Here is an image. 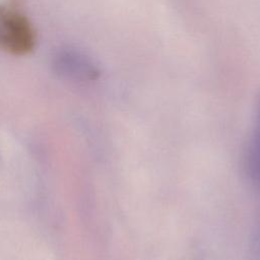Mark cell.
Returning a JSON list of instances; mask_svg holds the SVG:
<instances>
[{"mask_svg": "<svg viewBox=\"0 0 260 260\" xmlns=\"http://www.w3.org/2000/svg\"><path fill=\"white\" fill-rule=\"evenodd\" d=\"M36 44V32L26 16L15 8L0 4V50L26 55Z\"/></svg>", "mask_w": 260, "mask_h": 260, "instance_id": "1", "label": "cell"}, {"mask_svg": "<svg viewBox=\"0 0 260 260\" xmlns=\"http://www.w3.org/2000/svg\"><path fill=\"white\" fill-rule=\"evenodd\" d=\"M53 66L61 76L76 81L93 80L99 74L93 61L82 52L74 49L59 51L54 57Z\"/></svg>", "mask_w": 260, "mask_h": 260, "instance_id": "2", "label": "cell"}, {"mask_svg": "<svg viewBox=\"0 0 260 260\" xmlns=\"http://www.w3.org/2000/svg\"><path fill=\"white\" fill-rule=\"evenodd\" d=\"M247 168L251 182L260 195V117L248 149Z\"/></svg>", "mask_w": 260, "mask_h": 260, "instance_id": "3", "label": "cell"}, {"mask_svg": "<svg viewBox=\"0 0 260 260\" xmlns=\"http://www.w3.org/2000/svg\"><path fill=\"white\" fill-rule=\"evenodd\" d=\"M251 260H260V218L256 222L251 239Z\"/></svg>", "mask_w": 260, "mask_h": 260, "instance_id": "4", "label": "cell"}]
</instances>
